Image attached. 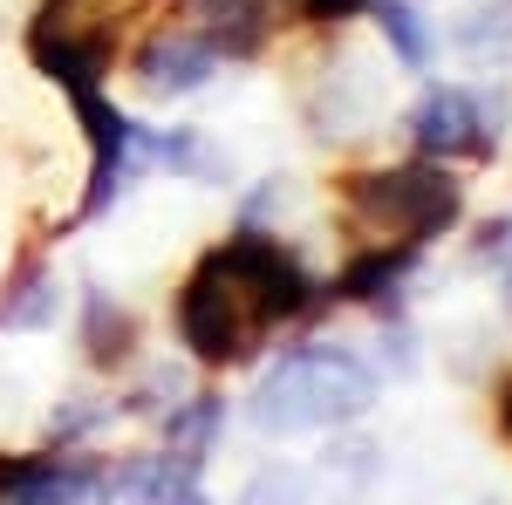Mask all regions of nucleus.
<instances>
[{"instance_id": "1", "label": "nucleus", "mask_w": 512, "mask_h": 505, "mask_svg": "<svg viewBox=\"0 0 512 505\" xmlns=\"http://www.w3.org/2000/svg\"><path fill=\"white\" fill-rule=\"evenodd\" d=\"M315 280L308 267L280 246L274 233L239 226L226 246H212L192 267V280L178 287V342L192 349L205 369H233L274 335L280 321H301L315 308Z\"/></svg>"}, {"instance_id": "2", "label": "nucleus", "mask_w": 512, "mask_h": 505, "mask_svg": "<svg viewBox=\"0 0 512 505\" xmlns=\"http://www.w3.org/2000/svg\"><path fill=\"white\" fill-rule=\"evenodd\" d=\"M342 205H349L355 233H369V246H431L437 233L458 226L465 192H458V178L437 157H417V164L349 171L342 178Z\"/></svg>"}, {"instance_id": "3", "label": "nucleus", "mask_w": 512, "mask_h": 505, "mask_svg": "<svg viewBox=\"0 0 512 505\" xmlns=\"http://www.w3.org/2000/svg\"><path fill=\"white\" fill-rule=\"evenodd\" d=\"M376 369L362 362L342 342H301L274 369V383H260L253 396V424L287 437V430H328V424H349L376 403Z\"/></svg>"}, {"instance_id": "4", "label": "nucleus", "mask_w": 512, "mask_h": 505, "mask_svg": "<svg viewBox=\"0 0 512 505\" xmlns=\"http://www.w3.org/2000/svg\"><path fill=\"white\" fill-rule=\"evenodd\" d=\"M492 96L478 89H424L410 110V137L424 157H492Z\"/></svg>"}, {"instance_id": "5", "label": "nucleus", "mask_w": 512, "mask_h": 505, "mask_svg": "<svg viewBox=\"0 0 512 505\" xmlns=\"http://www.w3.org/2000/svg\"><path fill=\"white\" fill-rule=\"evenodd\" d=\"M219 48L205 35H164L151 41L144 55H130V69H137V82L151 89V96H192V89H205V82L219 76Z\"/></svg>"}, {"instance_id": "6", "label": "nucleus", "mask_w": 512, "mask_h": 505, "mask_svg": "<svg viewBox=\"0 0 512 505\" xmlns=\"http://www.w3.org/2000/svg\"><path fill=\"white\" fill-rule=\"evenodd\" d=\"M417 253L424 246H362L342 280H335V294L342 301H369V308H396V294L410 287V273H417Z\"/></svg>"}, {"instance_id": "7", "label": "nucleus", "mask_w": 512, "mask_h": 505, "mask_svg": "<svg viewBox=\"0 0 512 505\" xmlns=\"http://www.w3.org/2000/svg\"><path fill=\"white\" fill-rule=\"evenodd\" d=\"M82 355H89V369H123L130 362V349H137V321H130V308H117L103 287H89L82 294Z\"/></svg>"}, {"instance_id": "8", "label": "nucleus", "mask_w": 512, "mask_h": 505, "mask_svg": "<svg viewBox=\"0 0 512 505\" xmlns=\"http://www.w3.org/2000/svg\"><path fill=\"white\" fill-rule=\"evenodd\" d=\"M192 14L219 55H253L267 41V0H192Z\"/></svg>"}, {"instance_id": "9", "label": "nucleus", "mask_w": 512, "mask_h": 505, "mask_svg": "<svg viewBox=\"0 0 512 505\" xmlns=\"http://www.w3.org/2000/svg\"><path fill=\"white\" fill-rule=\"evenodd\" d=\"M158 164L178 178H198V185H233V157L198 130H158Z\"/></svg>"}, {"instance_id": "10", "label": "nucleus", "mask_w": 512, "mask_h": 505, "mask_svg": "<svg viewBox=\"0 0 512 505\" xmlns=\"http://www.w3.org/2000/svg\"><path fill=\"white\" fill-rule=\"evenodd\" d=\"M226 424V396H192V403H178L171 410V458H185V465H205L212 458V437Z\"/></svg>"}, {"instance_id": "11", "label": "nucleus", "mask_w": 512, "mask_h": 505, "mask_svg": "<svg viewBox=\"0 0 512 505\" xmlns=\"http://www.w3.org/2000/svg\"><path fill=\"white\" fill-rule=\"evenodd\" d=\"M55 321V287L41 267H21L0 294V328H48Z\"/></svg>"}, {"instance_id": "12", "label": "nucleus", "mask_w": 512, "mask_h": 505, "mask_svg": "<svg viewBox=\"0 0 512 505\" xmlns=\"http://www.w3.org/2000/svg\"><path fill=\"white\" fill-rule=\"evenodd\" d=\"M369 7H376V21H383V41L396 48V62L424 69V62H431V28L417 21V7H410V0H369Z\"/></svg>"}, {"instance_id": "13", "label": "nucleus", "mask_w": 512, "mask_h": 505, "mask_svg": "<svg viewBox=\"0 0 512 505\" xmlns=\"http://www.w3.org/2000/svg\"><path fill=\"white\" fill-rule=\"evenodd\" d=\"M239 505H315V499H308V471L267 465L253 485H246V499H239Z\"/></svg>"}, {"instance_id": "14", "label": "nucleus", "mask_w": 512, "mask_h": 505, "mask_svg": "<svg viewBox=\"0 0 512 505\" xmlns=\"http://www.w3.org/2000/svg\"><path fill=\"white\" fill-rule=\"evenodd\" d=\"M294 7H301L308 21H355L369 0H294Z\"/></svg>"}, {"instance_id": "15", "label": "nucleus", "mask_w": 512, "mask_h": 505, "mask_svg": "<svg viewBox=\"0 0 512 505\" xmlns=\"http://www.w3.org/2000/svg\"><path fill=\"white\" fill-rule=\"evenodd\" d=\"M383 362H396V369H410V362H417V342H410V328H403V321L383 328Z\"/></svg>"}, {"instance_id": "16", "label": "nucleus", "mask_w": 512, "mask_h": 505, "mask_svg": "<svg viewBox=\"0 0 512 505\" xmlns=\"http://www.w3.org/2000/svg\"><path fill=\"white\" fill-rule=\"evenodd\" d=\"M164 505H205V492H198V478H178V492H171Z\"/></svg>"}, {"instance_id": "17", "label": "nucleus", "mask_w": 512, "mask_h": 505, "mask_svg": "<svg viewBox=\"0 0 512 505\" xmlns=\"http://www.w3.org/2000/svg\"><path fill=\"white\" fill-rule=\"evenodd\" d=\"M499 424H506V437H512V389L499 396Z\"/></svg>"}]
</instances>
